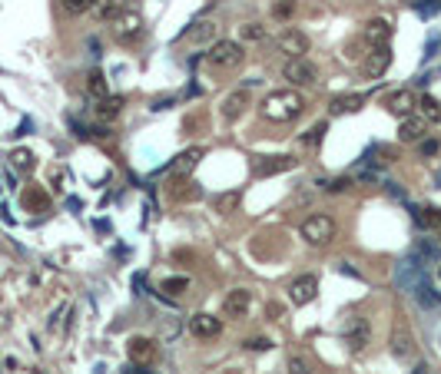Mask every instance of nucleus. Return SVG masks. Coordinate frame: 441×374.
<instances>
[{
    "mask_svg": "<svg viewBox=\"0 0 441 374\" xmlns=\"http://www.w3.org/2000/svg\"><path fill=\"white\" fill-rule=\"evenodd\" d=\"M365 103V93H349V96H335L329 109H332L335 116H342V113H355L358 106Z\"/></svg>",
    "mask_w": 441,
    "mask_h": 374,
    "instance_id": "21",
    "label": "nucleus"
},
{
    "mask_svg": "<svg viewBox=\"0 0 441 374\" xmlns=\"http://www.w3.org/2000/svg\"><path fill=\"white\" fill-rule=\"evenodd\" d=\"M213 3H219V0H209V7H213Z\"/></svg>",
    "mask_w": 441,
    "mask_h": 374,
    "instance_id": "41",
    "label": "nucleus"
},
{
    "mask_svg": "<svg viewBox=\"0 0 441 374\" xmlns=\"http://www.w3.org/2000/svg\"><path fill=\"white\" fill-rule=\"evenodd\" d=\"M325 130H329V126H325V123H319V126H315L309 136H302V143H305V146H319L322 136H325Z\"/></svg>",
    "mask_w": 441,
    "mask_h": 374,
    "instance_id": "32",
    "label": "nucleus"
},
{
    "mask_svg": "<svg viewBox=\"0 0 441 374\" xmlns=\"http://www.w3.org/2000/svg\"><path fill=\"white\" fill-rule=\"evenodd\" d=\"M381 103H385L388 113H395V116L405 120V116H411V109H415L418 100H415V93H411V90H395V93H385V100H381Z\"/></svg>",
    "mask_w": 441,
    "mask_h": 374,
    "instance_id": "10",
    "label": "nucleus"
},
{
    "mask_svg": "<svg viewBox=\"0 0 441 374\" xmlns=\"http://www.w3.org/2000/svg\"><path fill=\"white\" fill-rule=\"evenodd\" d=\"M289 374H312V364L302 355H292L289 358Z\"/></svg>",
    "mask_w": 441,
    "mask_h": 374,
    "instance_id": "31",
    "label": "nucleus"
},
{
    "mask_svg": "<svg viewBox=\"0 0 441 374\" xmlns=\"http://www.w3.org/2000/svg\"><path fill=\"white\" fill-rule=\"evenodd\" d=\"M438 7H441V0H438Z\"/></svg>",
    "mask_w": 441,
    "mask_h": 374,
    "instance_id": "42",
    "label": "nucleus"
},
{
    "mask_svg": "<svg viewBox=\"0 0 441 374\" xmlns=\"http://www.w3.org/2000/svg\"><path fill=\"white\" fill-rule=\"evenodd\" d=\"M199 159H202V146H189L186 152H180V156H176V163H173V176H176V179L189 176V172L196 169Z\"/></svg>",
    "mask_w": 441,
    "mask_h": 374,
    "instance_id": "18",
    "label": "nucleus"
},
{
    "mask_svg": "<svg viewBox=\"0 0 441 374\" xmlns=\"http://www.w3.org/2000/svg\"><path fill=\"white\" fill-rule=\"evenodd\" d=\"M408 262H415V265H438V262H441L438 245H435V242H428V239H418V242H415V249H411Z\"/></svg>",
    "mask_w": 441,
    "mask_h": 374,
    "instance_id": "16",
    "label": "nucleus"
},
{
    "mask_svg": "<svg viewBox=\"0 0 441 374\" xmlns=\"http://www.w3.org/2000/svg\"><path fill=\"white\" fill-rule=\"evenodd\" d=\"M392 355L401 361H408L415 355V338L408 335L405 325H395V335H392Z\"/></svg>",
    "mask_w": 441,
    "mask_h": 374,
    "instance_id": "19",
    "label": "nucleus"
},
{
    "mask_svg": "<svg viewBox=\"0 0 441 374\" xmlns=\"http://www.w3.org/2000/svg\"><path fill=\"white\" fill-rule=\"evenodd\" d=\"M186 288H189V278H166V282H163V292H166V295H183Z\"/></svg>",
    "mask_w": 441,
    "mask_h": 374,
    "instance_id": "29",
    "label": "nucleus"
},
{
    "mask_svg": "<svg viewBox=\"0 0 441 374\" xmlns=\"http://www.w3.org/2000/svg\"><path fill=\"white\" fill-rule=\"evenodd\" d=\"M87 90H90V96L103 100V96H107V80H103V73H90V83H87Z\"/></svg>",
    "mask_w": 441,
    "mask_h": 374,
    "instance_id": "28",
    "label": "nucleus"
},
{
    "mask_svg": "<svg viewBox=\"0 0 441 374\" xmlns=\"http://www.w3.org/2000/svg\"><path fill=\"white\" fill-rule=\"evenodd\" d=\"M120 113H123L120 96H103V100L96 103V116H100V120H116Z\"/></svg>",
    "mask_w": 441,
    "mask_h": 374,
    "instance_id": "23",
    "label": "nucleus"
},
{
    "mask_svg": "<svg viewBox=\"0 0 441 374\" xmlns=\"http://www.w3.org/2000/svg\"><path fill=\"white\" fill-rule=\"evenodd\" d=\"M418 106H422V116H425V120H431V123H438L441 120V106H438V100H435V96H422V100H418Z\"/></svg>",
    "mask_w": 441,
    "mask_h": 374,
    "instance_id": "26",
    "label": "nucleus"
},
{
    "mask_svg": "<svg viewBox=\"0 0 441 374\" xmlns=\"http://www.w3.org/2000/svg\"><path fill=\"white\" fill-rule=\"evenodd\" d=\"M299 166V159L295 156H262L256 163V176L259 179H269V176H275V172H289V169H295Z\"/></svg>",
    "mask_w": 441,
    "mask_h": 374,
    "instance_id": "8",
    "label": "nucleus"
},
{
    "mask_svg": "<svg viewBox=\"0 0 441 374\" xmlns=\"http://www.w3.org/2000/svg\"><path fill=\"white\" fill-rule=\"evenodd\" d=\"M411 215H415L418 229H441V209H435V206H425V209L411 212Z\"/></svg>",
    "mask_w": 441,
    "mask_h": 374,
    "instance_id": "24",
    "label": "nucleus"
},
{
    "mask_svg": "<svg viewBox=\"0 0 441 374\" xmlns=\"http://www.w3.org/2000/svg\"><path fill=\"white\" fill-rule=\"evenodd\" d=\"M206 60H209L213 70H236L245 60V50L239 40H216L206 53Z\"/></svg>",
    "mask_w": 441,
    "mask_h": 374,
    "instance_id": "2",
    "label": "nucleus"
},
{
    "mask_svg": "<svg viewBox=\"0 0 441 374\" xmlns=\"http://www.w3.org/2000/svg\"><path fill=\"white\" fill-rule=\"evenodd\" d=\"M438 278H441V262H438Z\"/></svg>",
    "mask_w": 441,
    "mask_h": 374,
    "instance_id": "40",
    "label": "nucleus"
},
{
    "mask_svg": "<svg viewBox=\"0 0 441 374\" xmlns=\"http://www.w3.org/2000/svg\"><path fill=\"white\" fill-rule=\"evenodd\" d=\"M315 292H319V278H315V275H299V278L289 285L292 305H309V301L315 299Z\"/></svg>",
    "mask_w": 441,
    "mask_h": 374,
    "instance_id": "9",
    "label": "nucleus"
},
{
    "mask_svg": "<svg viewBox=\"0 0 441 374\" xmlns=\"http://www.w3.org/2000/svg\"><path fill=\"white\" fill-rule=\"evenodd\" d=\"M236 199H239L236 193H232V195H219V202H216V206H219V209H232V206H236Z\"/></svg>",
    "mask_w": 441,
    "mask_h": 374,
    "instance_id": "39",
    "label": "nucleus"
},
{
    "mask_svg": "<svg viewBox=\"0 0 441 374\" xmlns=\"http://www.w3.org/2000/svg\"><path fill=\"white\" fill-rule=\"evenodd\" d=\"M302 109H305V96L299 90H275L266 96L262 116L273 123H292L295 116H302Z\"/></svg>",
    "mask_w": 441,
    "mask_h": 374,
    "instance_id": "1",
    "label": "nucleus"
},
{
    "mask_svg": "<svg viewBox=\"0 0 441 374\" xmlns=\"http://www.w3.org/2000/svg\"><path fill=\"white\" fill-rule=\"evenodd\" d=\"M189 331L196 335L199 341H213V338L223 335V321L209 312H196L193 318H189Z\"/></svg>",
    "mask_w": 441,
    "mask_h": 374,
    "instance_id": "6",
    "label": "nucleus"
},
{
    "mask_svg": "<svg viewBox=\"0 0 441 374\" xmlns=\"http://www.w3.org/2000/svg\"><path fill=\"white\" fill-rule=\"evenodd\" d=\"M245 348H249V351H269V348H273V341H269V338H249V341H245Z\"/></svg>",
    "mask_w": 441,
    "mask_h": 374,
    "instance_id": "36",
    "label": "nucleus"
},
{
    "mask_svg": "<svg viewBox=\"0 0 441 374\" xmlns=\"http://www.w3.org/2000/svg\"><path fill=\"white\" fill-rule=\"evenodd\" d=\"M24 202H27V206H37V209H46V195L37 193V189H31V193L24 195Z\"/></svg>",
    "mask_w": 441,
    "mask_h": 374,
    "instance_id": "34",
    "label": "nucleus"
},
{
    "mask_svg": "<svg viewBox=\"0 0 441 374\" xmlns=\"http://www.w3.org/2000/svg\"><path fill=\"white\" fill-rule=\"evenodd\" d=\"M130 358L133 361H153L156 358V344L150 338H133L130 341Z\"/></svg>",
    "mask_w": 441,
    "mask_h": 374,
    "instance_id": "22",
    "label": "nucleus"
},
{
    "mask_svg": "<svg viewBox=\"0 0 441 374\" xmlns=\"http://www.w3.org/2000/svg\"><path fill=\"white\" fill-rule=\"evenodd\" d=\"M266 40V27L262 24H243L239 27V44H259Z\"/></svg>",
    "mask_w": 441,
    "mask_h": 374,
    "instance_id": "25",
    "label": "nucleus"
},
{
    "mask_svg": "<svg viewBox=\"0 0 441 374\" xmlns=\"http://www.w3.org/2000/svg\"><path fill=\"white\" fill-rule=\"evenodd\" d=\"M113 33H116V40H123V44H133L139 33H143V17H139V10H120V14L113 17Z\"/></svg>",
    "mask_w": 441,
    "mask_h": 374,
    "instance_id": "5",
    "label": "nucleus"
},
{
    "mask_svg": "<svg viewBox=\"0 0 441 374\" xmlns=\"http://www.w3.org/2000/svg\"><path fill=\"white\" fill-rule=\"evenodd\" d=\"M388 37H392V24H388L385 17L368 20L365 30H362V40H365L368 46H388Z\"/></svg>",
    "mask_w": 441,
    "mask_h": 374,
    "instance_id": "13",
    "label": "nucleus"
},
{
    "mask_svg": "<svg viewBox=\"0 0 441 374\" xmlns=\"http://www.w3.org/2000/svg\"><path fill=\"white\" fill-rule=\"evenodd\" d=\"M96 14L103 17V20H113V17L120 14V3H116V0H107V3H103V7L96 10Z\"/></svg>",
    "mask_w": 441,
    "mask_h": 374,
    "instance_id": "35",
    "label": "nucleus"
},
{
    "mask_svg": "<svg viewBox=\"0 0 441 374\" xmlns=\"http://www.w3.org/2000/svg\"><path fill=\"white\" fill-rule=\"evenodd\" d=\"M279 50L289 57V60H295V57H305L309 53V37H305L302 30H286L282 37H279Z\"/></svg>",
    "mask_w": 441,
    "mask_h": 374,
    "instance_id": "11",
    "label": "nucleus"
},
{
    "mask_svg": "<svg viewBox=\"0 0 441 374\" xmlns=\"http://www.w3.org/2000/svg\"><path fill=\"white\" fill-rule=\"evenodd\" d=\"M213 37H216V24H213V20H196V24L183 33V40H189V44H196V46L209 44Z\"/></svg>",
    "mask_w": 441,
    "mask_h": 374,
    "instance_id": "20",
    "label": "nucleus"
},
{
    "mask_svg": "<svg viewBox=\"0 0 441 374\" xmlns=\"http://www.w3.org/2000/svg\"><path fill=\"white\" fill-rule=\"evenodd\" d=\"M428 133V120L425 116H405L401 126H398V139L401 143H422Z\"/></svg>",
    "mask_w": 441,
    "mask_h": 374,
    "instance_id": "14",
    "label": "nucleus"
},
{
    "mask_svg": "<svg viewBox=\"0 0 441 374\" xmlns=\"http://www.w3.org/2000/svg\"><path fill=\"white\" fill-rule=\"evenodd\" d=\"M282 76L289 80L292 87H315V83H319V70L305 60V57L286 60V66H282Z\"/></svg>",
    "mask_w": 441,
    "mask_h": 374,
    "instance_id": "4",
    "label": "nucleus"
},
{
    "mask_svg": "<svg viewBox=\"0 0 441 374\" xmlns=\"http://www.w3.org/2000/svg\"><path fill=\"white\" fill-rule=\"evenodd\" d=\"M299 235H302L309 245H329L335 239V219L332 215H309L302 225H299Z\"/></svg>",
    "mask_w": 441,
    "mask_h": 374,
    "instance_id": "3",
    "label": "nucleus"
},
{
    "mask_svg": "<svg viewBox=\"0 0 441 374\" xmlns=\"http://www.w3.org/2000/svg\"><path fill=\"white\" fill-rule=\"evenodd\" d=\"M249 103H252V93H249V87H243V90H232L223 100V116L226 120H239L245 109H249Z\"/></svg>",
    "mask_w": 441,
    "mask_h": 374,
    "instance_id": "12",
    "label": "nucleus"
},
{
    "mask_svg": "<svg viewBox=\"0 0 441 374\" xmlns=\"http://www.w3.org/2000/svg\"><path fill=\"white\" fill-rule=\"evenodd\" d=\"M10 159H14L17 169H31V166H33V156H31L27 150H17L14 156H10Z\"/></svg>",
    "mask_w": 441,
    "mask_h": 374,
    "instance_id": "33",
    "label": "nucleus"
},
{
    "mask_svg": "<svg viewBox=\"0 0 441 374\" xmlns=\"http://www.w3.org/2000/svg\"><path fill=\"white\" fill-rule=\"evenodd\" d=\"M435 152H441L438 139H422V156H435Z\"/></svg>",
    "mask_w": 441,
    "mask_h": 374,
    "instance_id": "37",
    "label": "nucleus"
},
{
    "mask_svg": "<svg viewBox=\"0 0 441 374\" xmlns=\"http://www.w3.org/2000/svg\"><path fill=\"white\" fill-rule=\"evenodd\" d=\"M388 66H392V50H388V46H372V53H368L365 63H362V73H365L368 80H379L381 73H388Z\"/></svg>",
    "mask_w": 441,
    "mask_h": 374,
    "instance_id": "7",
    "label": "nucleus"
},
{
    "mask_svg": "<svg viewBox=\"0 0 441 374\" xmlns=\"http://www.w3.org/2000/svg\"><path fill=\"white\" fill-rule=\"evenodd\" d=\"M345 341H349L352 351H358V348H365L368 341V321L365 318H349V325H345Z\"/></svg>",
    "mask_w": 441,
    "mask_h": 374,
    "instance_id": "17",
    "label": "nucleus"
},
{
    "mask_svg": "<svg viewBox=\"0 0 441 374\" xmlns=\"http://www.w3.org/2000/svg\"><path fill=\"white\" fill-rule=\"evenodd\" d=\"M60 7L67 10V14H87V10H93L96 7V0H60Z\"/></svg>",
    "mask_w": 441,
    "mask_h": 374,
    "instance_id": "27",
    "label": "nucleus"
},
{
    "mask_svg": "<svg viewBox=\"0 0 441 374\" xmlns=\"http://www.w3.org/2000/svg\"><path fill=\"white\" fill-rule=\"evenodd\" d=\"M352 182L349 179H332V182H325V193H345Z\"/></svg>",
    "mask_w": 441,
    "mask_h": 374,
    "instance_id": "38",
    "label": "nucleus"
},
{
    "mask_svg": "<svg viewBox=\"0 0 441 374\" xmlns=\"http://www.w3.org/2000/svg\"><path fill=\"white\" fill-rule=\"evenodd\" d=\"M292 14H295V0H282V3H275V7H273L275 20H289Z\"/></svg>",
    "mask_w": 441,
    "mask_h": 374,
    "instance_id": "30",
    "label": "nucleus"
},
{
    "mask_svg": "<svg viewBox=\"0 0 441 374\" xmlns=\"http://www.w3.org/2000/svg\"><path fill=\"white\" fill-rule=\"evenodd\" d=\"M249 305H252V295H249L245 288H236V292H229V295H226L223 312H226V318H245Z\"/></svg>",
    "mask_w": 441,
    "mask_h": 374,
    "instance_id": "15",
    "label": "nucleus"
}]
</instances>
